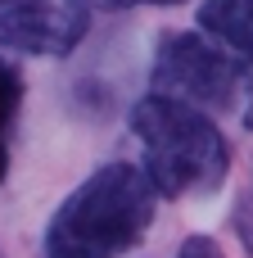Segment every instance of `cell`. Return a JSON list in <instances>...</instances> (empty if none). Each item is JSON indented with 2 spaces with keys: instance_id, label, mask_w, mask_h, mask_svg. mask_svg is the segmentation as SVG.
Segmentation results:
<instances>
[{
  "instance_id": "6da1fadb",
  "label": "cell",
  "mask_w": 253,
  "mask_h": 258,
  "mask_svg": "<svg viewBox=\"0 0 253 258\" xmlns=\"http://www.w3.org/2000/svg\"><path fill=\"white\" fill-rule=\"evenodd\" d=\"M158 190L131 163L95 168L54 213L45 231L50 258H118L154 222Z\"/></svg>"
},
{
  "instance_id": "7a4b0ae2",
  "label": "cell",
  "mask_w": 253,
  "mask_h": 258,
  "mask_svg": "<svg viewBox=\"0 0 253 258\" xmlns=\"http://www.w3.org/2000/svg\"><path fill=\"white\" fill-rule=\"evenodd\" d=\"M131 132L145 150L140 172L149 177L158 195L167 200L208 195L226 181L231 145L204 109L167 100V95H145L131 109Z\"/></svg>"
},
{
  "instance_id": "3957f363",
  "label": "cell",
  "mask_w": 253,
  "mask_h": 258,
  "mask_svg": "<svg viewBox=\"0 0 253 258\" xmlns=\"http://www.w3.org/2000/svg\"><path fill=\"white\" fill-rule=\"evenodd\" d=\"M154 95L181 100V104H231L240 86V68L222 45H213L204 32H167L154 54Z\"/></svg>"
},
{
  "instance_id": "277c9868",
  "label": "cell",
  "mask_w": 253,
  "mask_h": 258,
  "mask_svg": "<svg viewBox=\"0 0 253 258\" xmlns=\"http://www.w3.org/2000/svg\"><path fill=\"white\" fill-rule=\"evenodd\" d=\"M91 27L86 0H18L0 9V45L18 54H68Z\"/></svg>"
},
{
  "instance_id": "5b68a950",
  "label": "cell",
  "mask_w": 253,
  "mask_h": 258,
  "mask_svg": "<svg viewBox=\"0 0 253 258\" xmlns=\"http://www.w3.org/2000/svg\"><path fill=\"white\" fill-rule=\"evenodd\" d=\"M199 32L213 45L253 63V0H204L199 5Z\"/></svg>"
},
{
  "instance_id": "8992f818",
  "label": "cell",
  "mask_w": 253,
  "mask_h": 258,
  "mask_svg": "<svg viewBox=\"0 0 253 258\" xmlns=\"http://www.w3.org/2000/svg\"><path fill=\"white\" fill-rule=\"evenodd\" d=\"M23 109V73L0 59V181L9 172V132H14V118Z\"/></svg>"
},
{
  "instance_id": "52a82bcc",
  "label": "cell",
  "mask_w": 253,
  "mask_h": 258,
  "mask_svg": "<svg viewBox=\"0 0 253 258\" xmlns=\"http://www.w3.org/2000/svg\"><path fill=\"white\" fill-rule=\"evenodd\" d=\"M235 231H240V245L253 258V177H249V186H244V195H240V204H235Z\"/></svg>"
},
{
  "instance_id": "ba28073f",
  "label": "cell",
  "mask_w": 253,
  "mask_h": 258,
  "mask_svg": "<svg viewBox=\"0 0 253 258\" xmlns=\"http://www.w3.org/2000/svg\"><path fill=\"white\" fill-rule=\"evenodd\" d=\"M177 258H222V249H217L208 236H190V240L177 249Z\"/></svg>"
},
{
  "instance_id": "9c48e42d",
  "label": "cell",
  "mask_w": 253,
  "mask_h": 258,
  "mask_svg": "<svg viewBox=\"0 0 253 258\" xmlns=\"http://www.w3.org/2000/svg\"><path fill=\"white\" fill-rule=\"evenodd\" d=\"M104 9H136V5H181V0H100Z\"/></svg>"
},
{
  "instance_id": "30bf717a",
  "label": "cell",
  "mask_w": 253,
  "mask_h": 258,
  "mask_svg": "<svg viewBox=\"0 0 253 258\" xmlns=\"http://www.w3.org/2000/svg\"><path fill=\"white\" fill-rule=\"evenodd\" d=\"M244 122L253 127V73H249V109H244Z\"/></svg>"
}]
</instances>
